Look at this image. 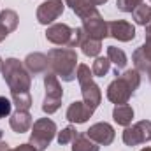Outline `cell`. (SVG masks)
<instances>
[{"instance_id":"1","label":"cell","mask_w":151,"mask_h":151,"mask_svg":"<svg viewBox=\"0 0 151 151\" xmlns=\"http://www.w3.org/2000/svg\"><path fill=\"white\" fill-rule=\"evenodd\" d=\"M49 70L65 83L76 79L77 74V53L74 47H53L47 51Z\"/></svg>"},{"instance_id":"2","label":"cell","mask_w":151,"mask_h":151,"mask_svg":"<svg viewBox=\"0 0 151 151\" xmlns=\"http://www.w3.org/2000/svg\"><path fill=\"white\" fill-rule=\"evenodd\" d=\"M141 86V72L135 69H128L123 74H118V77L107 86V99L116 104H128L130 97L135 93V90Z\"/></svg>"},{"instance_id":"3","label":"cell","mask_w":151,"mask_h":151,"mask_svg":"<svg viewBox=\"0 0 151 151\" xmlns=\"http://www.w3.org/2000/svg\"><path fill=\"white\" fill-rule=\"evenodd\" d=\"M2 77H4V81L7 83L11 93L30 91V86H32V76L28 74V70L25 69L23 62H19L18 58H7V60L4 62Z\"/></svg>"},{"instance_id":"4","label":"cell","mask_w":151,"mask_h":151,"mask_svg":"<svg viewBox=\"0 0 151 151\" xmlns=\"http://www.w3.org/2000/svg\"><path fill=\"white\" fill-rule=\"evenodd\" d=\"M76 79L79 81V86H81L83 102L95 111L102 102V91H100V86L93 81V72L90 70L88 65L81 63V65H77Z\"/></svg>"},{"instance_id":"5","label":"cell","mask_w":151,"mask_h":151,"mask_svg":"<svg viewBox=\"0 0 151 151\" xmlns=\"http://www.w3.org/2000/svg\"><path fill=\"white\" fill-rule=\"evenodd\" d=\"M56 123L51 118H39L37 121H34L32 125V132H30V144L35 146L39 151L47 150V146L51 144V141L56 135Z\"/></svg>"},{"instance_id":"6","label":"cell","mask_w":151,"mask_h":151,"mask_svg":"<svg viewBox=\"0 0 151 151\" xmlns=\"http://www.w3.org/2000/svg\"><path fill=\"white\" fill-rule=\"evenodd\" d=\"M44 88H46V97L42 102V113L53 114L62 107V99H63V90L58 81L56 74L47 70L44 74Z\"/></svg>"},{"instance_id":"7","label":"cell","mask_w":151,"mask_h":151,"mask_svg":"<svg viewBox=\"0 0 151 151\" xmlns=\"http://www.w3.org/2000/svg\"><path fill=\"white\" fill-rule=\"evenodd\" d=\"M46 39L51 44L62 46V47H77L79 44V32L65 23H53L46 30Z\"/></svg>"},{"instance_id":"8","label":"cell","mask_w":151,"mask_h":151,"mask_svg":"<svg viewBox=\"0 0 151 151\" xmlns=\"http://www.w3.org/2000/svg\"><path fill=\"white\" fill-rule=\"evenodd\" d=\"M151 141V121L150 119H142L137 121L132 127H127L123 132V142L130 148L139 146V144H146Z\"/></svg>"},{"instance_id":"9","label":"cell","mask_w":151,"mask_h":151,"mask_svg":"<svg viewBox=\"0 0 151 151\" xmlns=\"http://www.w3.org/2000/svg\"><path fill=\"white\" fill-rule=\"evenodd\" d=\"M83 30L88 37L97 39V40H104L106 37H109V28H107V21L102 18V14L99 11L91 12L90 16L83 18Z\"/></svg>"},{"instance_id":"10","label":"cell","mask_w":151,"mask_h":151,"mask_svg":"<svg viewBox=\"0 0 151 151\" xmlns=\"http://www.w3.org/2000/svg\"><path fill=\"white\" fill-rule=\"evenodd\" d=\"M63 9H65V2L63 0H46L42 2L37 7V21L40 25H53L62 14H63Z\"/></svg>"},{"instance_id":"11","label":"cell","mask_w":151,"mask_h":151,"mask_svg":"<svg viewBox=\"0 0 151 151\" xmlns=\"http://www.w3.org/2000/svg\"><path fill=\"white\" fill-rule=\"evenodd\" d=\"M93 142H97L99 146H111L116 137V132H114L113 125L106 123V121H99L95 125H91L86 132H84Z\"/></svg>"},{"instance_id":"12","label":"cell","mask_w":151,"mask_h":151,"mask_svg":"<svg viewBox=\"0 0 151 151\" xmlns=\"http://www.w3.org/2000/svg\"><path fill=\"white\" fill-rule=\"evenodd\" d=\"M107 28H109V37L116 39L119 42H130L135 39V27L125 19L107 21Z\"/></svg>"},{"instance_id":"13","label":"cell","mask_w":151,"mask_h":151,"mask_svg":"<svg viewBox=\"0 0 151 151\" xmlns=\"http://www.w3.org/2000/svg\"><path fill=\"white\" fill-rule=\"evenodd\" d=\"M23 65L25 69L28 70L30 76H40L46 74L49 70V60H47V55L44 53H30L27 55V58L23 60Z\"/></svg>"},{"instance_id":"14","label":"cell","mask_w":151,"mask_h":151,"mask_svg":"<svg viewBox=\"0 0 151 151\" xmlns=\"http://www.w3.org/2000/svg\"><path fill=\"white\" fill-rule=\"evenodd\" d=\"M93 109L91 107H88L84 102H79V100H74L70 106H69V109H67V113H65V118L70 121V123H76V125H81V123H86L91 116H93Z\"/></svg>"},{"instance_id":"15","label":"cell","mask_w":151,"mask_h":151,"mask_svg":"<svg viewBox=\"0 0 151 151\" xmlns=\"http://www.w3.org/2000/svg\"><path fill=\"white\" fill-rule=\"evenodd\" d=\"M77 32H79V44H77V47H81V51H83L84 56H88V58H97V56L100 55V51H102V40L88 37L81 27L77 28Z\"/></svg>"},{"instance_id":"16","label":"cell","mask_w":151,"mask_h":151,"mask_svg":"<svg viewBox=\"0 0 151 151\" xmlns=\"http://www.w3.org/2000/svg\"><path fill=\"white\" fill-rule=\"evenodd\" d=\"M9 125L16 134H25L32 128L34 119H32V114L28 111H18L16 109V113L11 114V118H9Z\"/></svg>"},{"instance_id":"17","label":"cell","mask_w":151,"mask_h":151,"mask_svg":"<svg viewBox=\"0 0 151 151\" xmlns=\"http://www.w3.org/2000/svg\"><path fill=\"white\" fill-rule=\"evenodd\" d=\"M113 119L119 125V127H130L132 125V119H134V109L128 106V104H121V106H116L113 109Z\"/></svg>"},{"instance_id":"18","label":"cell","mask_w":151,"mask_h":151,"mask_svg":"<svg viewBox=\"0 0 151 151\" xmlns=\"http://www.w3.org/2000/svg\"><path fill=\"white\" fill-rule=\"evenodd\" d=\"M107 58H109L111 63H114V74L116 76L119 74V70H123L127 67V63H128V58H127L125 51L116 47V46H109L107 47Z\"/></svg>"},{"instance_id":"19","label":"cell","mask_w":151,"mask_h":151,"mask_svg":"<svg viewBox=\"0 0 151 151\" xmlns=\"http://www.w3.org/2000/svg\"><path fill=\"white\" fill-rule=\"evenodd\" d=\"M18 23H19V16H18L16 11H12V9H4V11L0 12V28H2L4 32H7V34L14 32V30L18 28Z\"/></svg>"},{"instance_id":"20","label":"cell","mask_w":151,"mask_h":151,"mask_svg":"<svg viewBox=\"0 0 151 151\" xmlns=\"http://www.w3.org/2000/svg\"><path fill=\"white\" fill-rule=\"evenodd\" d=\"M63 2H65V5H69V7L74 11V14L76 16H79L81 19L86 18V16H90L91 12L97 11V7L90 5L88 0H63Z\"/></svg>"},{"instance_id":"21","label":"cell","mask_w":151,"mask_h":151,"mask_svg":"<svg viewBox=\"0 0 151 151\" xmlns=\"http://www.w3.org/2000/svg\"><path fill=\"white\" fill-rule=\"evenodd\" d=\"M70 144H72V151H99L100 150V146L97 142H93L86 134H77L76 139Z\"/></svg>"},{"instance_id":"22","label":"cell","mask_w":151,"mask_h":151,"mask_svg":"<svg viewBox=\"0 0 151 151\" xmlns=\"http://www.w3.org/2000/svg\"><path fill=\"white\" fill-rule=\"evenodd\" d=\"M132 18H134V21H135L137 25H141V27L151 25V5H146L144 2L139 4V5L134 9Z\"/></svg>"},{"instance_id":"23","label":"cell","mask_w":151,"mask_h":151,"mask_svg":"<svg viewBox=\"0 0 151 151\" xmlns=\"http://www.w3.org/2000/svg\"><path fill=\"white\" fill-rule=\"evenodd\" d=\"M12 104L16 106L18 111H28L32 107V95L30 91H18V93H11Z\"/></svg>"},{"instance_id":"24","label":"cell","mask_w":151,"mask_h":151,"mask_svg":"<svg viewBox=\"0 0 151 151\" xmlns=\"http://www.w3.org/2000/svg\"><path fill=\"white\" fill-rule=\"evenodd\" d=\"M109 70H111V62H109V58L97 56L95 62H93V65H91V72H93V76L104 77V76H107Z\"/></svg>"},{"instance_id":"25","label":"cell","mask_w":151,"mask_h":151,"mask_svg":"<svg viewBox=\"0 0 151 151\" xmlns=\"http://www.w3.org/2000/svg\"><path fill=\"white\" fill-rule=\"evenodd\" d=\"M76 135H77V132H76L74 127H65V128H62V132H58L56 141L60 146H65V144H70L74 141Z\"/></svg>"},{"instance_id":"26","label":"cell","mask_w":151,"mask_h":151,"mask_svg":"<svg viewBox=\"0 0 151 151\" xmlns=\"http://www.w3.org/2000/svg\"><path fill=\"white\" fill-rule=\"evenodd\" d=\"M139 47H141L142 55L151 62V25L144 27V44L139 46Z\"/></svg>"},{"instance_id":"27","label":"cell","mask_w":151,"mask_h":151,"mask_svg":"<svg viewBox=\"0 0 151 151\" xmlns=\"http://www.w3.org/2000/svg\"><path fill=\"white\" fill-rule=\"evenodd\" d=\"M0 151H39L35 146H32L30 142H25V144H19L16 148H9V144L0 137Z\"/></svg>"},{"instance_id":"28","label":"cell","mask_w":151,"mask_h":151,"mask_svg":"<svg viewBox=\"0 0 151 151\" xmlns=\"http://www.w3.org/2000/svg\"><path fill=\"white\" fill-rule=\"evenodd\" d=\"M139 4H142V2L141 0H116V7L121 12H134V9Z\"/></svg>"},{"instance_id":"29","label":"cell","mask_w":151,"mask_h":151,"mask_svg":"<svg viewBox=\"0 0 151 151\" xmlns=\"http://www.w3.org/2000/svg\"><path fill=\"white\" fill-rule=\"evenodd\" d=\"M11 111H12V102L7 97H0V119L11 116Z\"/></svg>"},{"instance_id":"30","label":"cell","mask_w":151,"mask_h":151,"mask_svg":"<svg viewBox=\"0 0 151 151\" xmlns=\"http://www.w3.org/2000/svg\"><path fill=\"white\" fill-rule=\"evenodd\" d=\"M90 2V5H93V7H99V5H104L107 0H88Z\"/></svg>"},{"instance_id":"31","label":"cell","mask_w":151,"mask_h":151,"mask_svg":"<svg viewBox=\"0 0 151 151\" xmlns=\"http://www.w3.org/2000/svg\"><path fill=\"white\" fill-rule=\"evenodd\" d=\"M142 74H146V76H148V81L151 83V65L148 67V69H146V70H144V72H142Z\"/></svg>"},{"instance_id":"32","label":"cell","mask_w":151,"mask_h":151,"mask_svg":"<svg viewBox=\"0 0 151 151\" xmlns=\"http://www.w3.org/2000/svg\"><path fill=\"white\" fill-rule=\"evenodd\" d=\"M2 69H4V60H2V56H0V72H2Z\"/></svg>"},{"instance_id":"33","label":"cell","mask_w":151,"mask_h":151,"mask_svg":"<svg viewBox=\"0 0 151 151\" xmlns=\"http://www.w3.org/2000/svg\"><path fill=\"white\" fill-rule=\"evenodd\" d=\"M141 151H151V148H142Z\"/></svg>"},{"instance_id":"34","label":"cell","mask_w":151,"mask_h":151,"mask_svg":"<svg viewBox=\"0 0 151 151\" xmlns=\"http://www.w3.org/2000/svg\"><path fill=\"white\" fill-rule=\"evenodd\" d=\"M141 2H144V0H141Z\"/></svg>"},{"instance_id":"35","label":"cell","mask_w":151,"mask_h":151,"mask_svg":"<svg viewBox=\"0 0 151 151\" xmlns=\"http://www.w3.org/2000/svg\"><path fill=\"white\" fill-rule=\"evenodd\" d=\"M150 2H151V0H150Z\"/></svg>"}]
</instances>
